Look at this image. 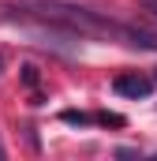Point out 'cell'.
<instances>
[{
	"label": "cell",
	"mask_w": 157,
	"mask_h": 161,
	"mask_svg": "<svg viewBox=\"0 0 157 161\" xmlns=\"http://www.w3.org/2000/svg\"><path fill=\"white\" fill-rule=\"evenodd\" d=\"M11 11H19V19L26 23H38L49 26L56 34H68V38H105V41H123V45H142V49H157V38L146 30H135V26H123L116 19L101 15V11H90L82 4L71 0H23L15 4Z\"/></svg>",
	"instance_id": "obj_1"
},
{
	"label": "cell",
	"mask_w": 157,
	"mask_h": 161,
	"mask_svg": "<svg viewBox=\"0 0 157 161\" xmlns=\"http://www.w3.org/2000/svg\"><path fill=\"white\" fill-rule=\"evenodd\" d=\"M112 90H116L120 97H150L154 94V79H146V75H138V71H123L112 79Z\"/></svg>",
	"instance_id": "obj_2"
},
{
	"label": "cell",
	"mask_w": 157,
	"mask_h": 161,
	"mask_svg": "<svg viewBox=\"0 0 157 161\" xmlns=\"http://www.w3.org/2000/svg\"><path fill=\"white\" fill-rule=\"evenodd\" d=\"M19 79H23V86H26V90H38L41 75H38V68H34V64H23V68H19Z\"/></svg>",
	"instance_id": "obj_3"
},
{
	"label": "cell",
	"mask_w": 157,
	"mask_h": 161,
	"mask_svg": "<svg viewBox=\"0 0 157 161\" xmlns=\"http://www.w3.org/2000/svg\"><path fill=\"white\" fill-rule=\"evenodd\" d=\"M60 120H64V124H78V127H86V124H94V116H90V113H75V109H68Z\"/></svg>",
	"instance_id": "obj_4"
},
{
	"label": "cell",
	"mask_w": 157,
	"mask_h": 161,
	"mask_svg": "<svg viewBox=\"0 0 157 161\" xmlns=\"http://www.w3.org/2000/svg\"><path fill=\"white\" fill-rule=\"evenodd\" d=\"M94 124H109V127H123V116H116V113H97V116H94Z\"/></svg>",
	"instance_id": "obj_5"
},
{
	"label": "cell",
	"mask_w": 157,
	"mask_h": 161,
	"mask_svg": "<svg viewBox=\"0 0 157 161\" xmlns=\"http://www.w3.org/2000/svg\"><path fill=\"white\" fill-rule=\"evenodd\" d=\"M138 4H142V11H150V15L157 19V0H138Z\"/></svg>",
	"instance_id": "obj_6"
},
{
	"label": "cell",
	"mask_w": 157,
	"mask_h": 161,
	"mask_svg": "<svg viewBox=\"0 0 157 161\" xmlns=\"http://www.w3.org/2000/svg\"><path fill=\"white\" fill-rule=\"evenodd\" d=\"M0 158H4V146H0Z\"/></svg>",
	"instance_id": "obj_7"
},
{
	"label": "cell",
	"mask_w": 157,
	"mask_h": 161,
	"mask_svg": "<svg viewBox=\"0 0 157 161\" xmlns=\"http://www.w3.org/2000/svg\"><path fill=\"white\" fill-rule=\"evenodd\" d=\"M154 86H157V75H154Z\"/></svg>",
	"instance_id": "obj_8"
},
{
	"label": "cell",
	"mask_w": 157,
	"mask_h": 161,
	"mask_svg": "<svg viewBox=\"0 0 157 161\" xmlns=\"http://www.w3.org/2000/svg\"><path fill=\"white\" fill-rule=\"evenodd\" d=\"M0 64H4V60H0Z\"/></svg>",
	"instance_id": "obj_9"
}]
</instances>
